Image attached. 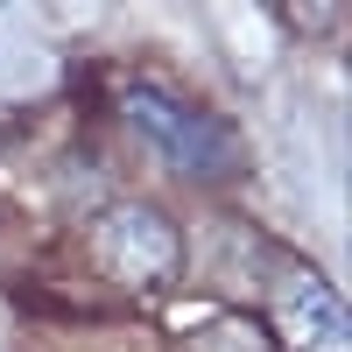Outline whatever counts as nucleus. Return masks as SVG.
<instances>
[{
    "label": "nucleus",
    "mask_w": 352,
    "mask_h": 352,
    "mask_svg": "<svg viewBox=\"0 0 352 352\" xmlns=\"http://www.w3.org/2000/svg\"><path fill=\"white\" fill-rule=\"evenodd\" d=\"M120 120L148 141L176 176L219 184V176L240 169V134H232L219 113H204L197 99H176V92H162V85H127L120 92Z\"/></svg>",
    "instance_id": "obj_1"
},
{
    "label": "nucleus",
    "mask_w": 352,
    "mask_h": 352,
    "mask_svg": "<svg viewBox=\"0 0 352 352\" xmlns=\"http://www.w3.org/2000/svg\"><path fill=\"white\" fill-rule=\"evenodd\" d=\"M85 247H92V268L106 282H127V289H155L184 268V232L169 226V212H155L141 197L106 204L85 232Z\"/></svg>",
    "instance_id": "obj_2"
},
{
    "label": "nucleus",
    "mask_w": 352,
    "mask_h": 352,
    "mask_svg": "<svg viewBox=\"0 0 352 352\" xmlns=\"http://www.w3.org/2000/svg\"><path fill=\"white\" fill-rule=\"evenodd\" d=\"M275 324L296 352H352V310L310 261H296L275 282Z\"/></svg>",
    "instance_id": "obj_3"
},
{
    "label": "nucleus",
    "mask_w": 352,
    "mask_h": 352,
    "mask_svg": "<svg viewBox=\"0 0 352 352\" xmlns=\"http://www.w3.org/2000/svg\"><path fill=\"white\" fill-rule=\"evenodd\" d=\"M184 352H282L268 324H254L247 310H219V317H204V324L184 338Z\"/></svg>",
    "instance_id": "obj_4"
}]
</instances>
